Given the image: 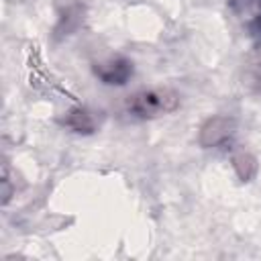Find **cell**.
<instances>
[{"label": "cell", "instance_id": "5", "mask_svg": "<svg viewBox=\"0 0 261 261\" xmlns=\"http://www.w3.org/2000/svg\"><path fill=\"white\" fill-rule=\"evenodd\" d=\"M232 167H234V173L241 181H251L255 175H257V169H259V163L255 159V155L247 153V151H241L232 157Z\"/></svg>", "mask_w": 261, "mask_h": 261}, {"label": "cell", "instance_id": "2", "mask_svg": "<svg viewBox=\"0 0 261 261\" xmlns=\"http://www.w3.org/2000/svg\"><path fill=\"white\" fill-rule=\"evenodd\" d=\"M234 128H237V122H234L232 116H226V114L208 116V118L202 122V126H200L198 143H200V147H204V149L220 147V145H224L226 141H230V137L234 135Z\"/></svg>", "mask_w": 261, "mask_h": 261}, {"label": "cell", "instance_id": "4", "mask_svg": "<svg viewBox=\"0 0 261 261\" xmlns=\"http://www.w3.org/2000/svg\"><path fill=\"white\" fill-rule=\"evenodd\" d=\"M59 122H61L65 128H69V130H73V133H77V135H92V133L96 130V120H94L92 112L86 110V108H82V106L67 110V112L61 116Z\"/></svg>", "mask_w": 261, "mask_h": 261}, {"label": "cell", "instance_id": "3", "mask_svg": "<svg viewBox=\"0 0 261 261\" xmlns=\"http://www.w3.org/2000/svg\"><path fill=\"white\" fill-rule=\"evenodd\" d=\"M92 71L106 86H124L133 77V61L122 55H114V57L96 61L92 65Z\"/></svg>", "mask_w": 261, "mask_h": 261}, {"label": "cell", "instance_id": "6", "mask_svg": "<svg viewBox=\"0 0 261 261\" xmlns=\"http://www.w3.org/2000/svg\"><path fill=\"white\" fill-rule=\"evenodd\" d=\"M12 196V186H10V177H8V163H4V173H2V204L6 206L8 200Z\"/></svg>", "mask_w": 261, "mask_h": 261}, {"label": "cell", "instance_id": "1", "mask_svg": "<svg viewBox=\"0 0 261 261\" xmlns=\"http://www.w3.org/2000/svg\"><path fill=\"white\" fill-rule=\"evenodd\" d=\"M179 94L171 88H149L133 94L126 102V110L137 118H157L177 110Z\"/></svg>", "mask_w": 261, "mask_h": 261}]
</instances>
